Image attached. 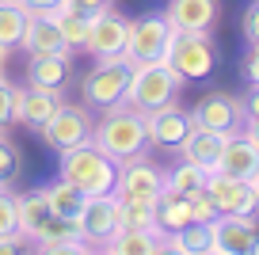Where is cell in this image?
Masks as SVG:
<instances>
[{
    "label": "cell",
    "instance_id": "cell-2",
    "mask_svg": "<svg viewBox=\"0 0 259 255\" xmlns=\"http://www.w3.org/2000/svg\"><path fill=\"white\" fill-rule=\"evenodd\" d=\"M187 80L171 69L168 61H149V65H134L130 72V88H126V99L122 103L134 107V111L149 114V111H160V107L176 103L179 88Z\"/></svg>",
    "mask_w": 259,
    "mask_h": 255
},
{
    "label": "cell",
    "instance_id": "cell-33",
    "mask_svg": "<svg viewBox=\"0 0 259 255\" xmlns=\"http://www.w3.org/2000/svg\"><path fill=\"white\" fill-rule=\"evenodd\" d=\"M19 176V152L12 141L0 137V187H12V179Z\"/></svg>",
    "mask_w": 259,
    "mask_h": 255
},
{
    "label": "cell",
    "instance_id": "cell-14",
    "mask_svg": "<svg viewBox=\"0 0 259 255\" xmlns=\"http://www.w3.org/2000/svg\"><path fill=\"white\" fill-rule=\"evenodd\" d=\"M191 114L179 111L176 103L160 107V111H149L145 114V137L153 149H179V141H183L187 134H191Z\"/></svg>",
    "mask_w": 259,
    "mask_h": 255
},
{
    "label": "cell",
    "instance_id": "cell-11",
    "mask_svg": "<svg viewBox=\"0 0 259 255\" xmlns=\"http://www.w3.org/2000/svg\"><path fill=\"white\" fill-rule=\"evenodd\" d=\"M206 191L218 202L221 217H255L259 214V198H255L248 179H233V176H221V172H210L206 176Z\"/></svg>",
    "mask_w": 259,
    "mask_h": 255
},
{
    "label": "cell",
    "instance_id": "cell-35",
    "mask_svg": "<svg viewBox=\"0 0 259 255\" xmlns=\"http://www.w3.org/2000/svg\"><path fill=\"white\" fill-rule=\"evenodd\" d=\"M12 103H16V84H8V76L0 72V126L12 122Z\"/></svg>",
    "mask_w": 259,
    "mask_h": 255
},
{
    "label": "cell",
    "instance_id": "cell-30",
    "mask_svg": "<svg viewBox=\"0 0 259 255\" xmlns=\"http://www.w3.org/2000/svg\"><path fill=\"white\" fill-rule=\"evenodd\" d=\"M122 229H156V202H122Z\"/></svg>",
    "mask_w": 259,
    "mask_h": 255
},
{
    "label": "cell",
    "instance_id": "cell-47",
    "mask_svg": "<svg viewBox=\"0 0 259 255\" xmlns=\"http://www.w3.org/2000/svg\"><path fill=\"white\" fill-rule=\"evenodd\" d=\"M202 255H218V251H202Z\"/></svg>",
    "mask_w": 259,
    "mask_h": 255
},
{
    "label": "cell",
    "instance_id": "cell-31",
    "mask_svg": "<svg viewBox=\"0 0 259 255\" xmlns=\"http://www.w3.org/2000/svg\"><path fill=\"white\" fill-rule=\"evenodd\" d=\"M187 206H191V221L210 225L213 217H218V202L210 198V191H206V187H198V191L187 194Z\"/></svg>",
    "mask_w": 259,
    "mask_h": 255
},
{
    "label": "cell",
    "instance_id": "cell-27",
    "mask_svg": "<svg viewBox=\"0 0 259 255\" xmlns=\"http://www.w3.org/2000/svg\"><path fill=\"white\" fill-rule=\"evenodd\" d=\"M34 244H65V240H84V232H80V217H57V214H50L46 221L34 229Z\"/></svg>",
    "mask_w": 259,
    "mask_h": 255
},
{
    "label": "cell",
    "instance_id": "cell-36",
    "mask_svg": "<svg viewBox=\"0 0 259 255\" xmlns=\"http://www.w3.org/2000/svg\"><path fill=\"white\" fill-rule=\"evenodd\" d=\"M27 244L31 240L23 232H8V236H0V255H27Z\"/></svg>",
    "mask_w": 259,
    "mask_h": 255
},
{
    "label": "cell",
    "instance_id": "cell-10",
    "mask_svg": "<svg viewBox=\"0 0 259 255\" xmlns=\"http://www.w3.org/2000/svg\"><path fill=\"white\" fill-rule=\"evenodd\" d=\"M118 214H122V202L114 198V191H111V194H92V198L84 202V209H80L84 244L103 247L107 240L122 229V217H118Z\"/></svg>",
    "mask_w": 259,
    "mask_h": 255
},
{
    "label": "cell",
    "instance_id": "cell-8",
    "mask_svg": "<svg viewBox=\"0 0 259 255\" xmlns=\"http://www.w3.org/2000/svg\"><path fill=\"white\" fill-rule=\"evenodd\" d=\"M171 27L168 19L160 16H141L130 23V42H126V57L134 65H149V61H164L168 54V42H171Z\"/></svg>",
    "mask_w": 259,
    "mask_h": 255
},
{
    "label": "cell",
    "instance_id": "cell-7",
    "mask_svg": "<svg viewBox=\"0 0 259 255\" xmlns=\"http://www.w3.org/2000/svg\"><path fill=\"white\" fill-rule=\"evenodd\" d=\"M92 130H96V122L88 118L84 107L61 103L46 118V126H38V134H42V141H46L54 152H65V149H76V145L92 141Z\"/></svg>",
    "mask_w": 259,
    "mask_h": 255
},
{
    "label": "cell",
    "instance_id": "cell-23",
    "mask_svg": "<svg viewBox=\"0 0 259 255\" xmlns=\"http://www.w3.org/2000/svg\"><path fill=\"white\" fill-rule=\"evenodd\" d=\"M69 80V57H31L27 61V84L34 88H65Z\"/></svg>",
    "mask_w": 259,
    "mask_h": 255
},
{
    "label": "cell",
    "instance_id": "cell-21",
    "mask_svg": "<svg viewBox=\"0 0 259 255\" xmlns=\"http://www.w3.org/2000/svg\"><path fill=\"white\" fill-rule=\"evenodd\" d=\"M27 19H31V12H27L19 0H0V54L19 50L23 31H27Z\"/></svg>",
    "mask_w": 259,
    "mask_h": 255
},
{
    "label": "cell",
    "instance_id": "cell-9",
    "mask_svg": "<svg viewBox=\"0 0 259 255\" xmlns=\"http://www.w3.org/2000/svg\"><path fill=\"white\" fill-rule=\"evenodd\" d=\"M191 122L198 130H218V134H236L244 130V103L229 92H206L191 111Z\"/></svg>",
    "mask_w": 259,
    "mask_h": 255
},
{
    "label": "cell",
    "instance_id": "cell-40",
    "mask_svg": "<svg viewBox=\"0 0 259 255\" xmlns=\"http://www.w3.org/2000/svg\"><path fill=\"white\" fill-rule=\"evenodd\" d=\"M244 103V122H259V84H251L248 99H240Z\"/></svg>",
    "mask_w": 259,
    "mask_h": 255
},
{
    "label": "cell",
    "instance_id": "cell-25",
    "mask_svg": "<svg viewBox=\"0 0 259 255\" xmlns=\"http://www.w3.org/2000/svg\"><path fill=\"white\" fill-rule=\"evenodd\" d=\"M16 214H19V232L31 240V236H34V229H38V225L50 217V198H46V191L16 194Z\"/></svg>",
    "mask_w": 259,
    "mask_h": 255
},
{
    "label": "cell",
    "instance_id": "cell-3",
    "mask_svg": "<svg viewBox=\"0 0 259 255\" xmlns=\"http://www.w3.org/2000/svg\"><path fill=\"white\" fill-rule=\"evenodd\" d=\"M114 176H118V164H114L107 152H99L96 141H84V145H76V149L61 152V179L80 187L88 198L92 194H111Z\"/></svg>",
    "mask_w": 259,
    "mask_h": 255
},
{
    "label": "cell",
    "instance_id": "cell-22",
    "mask_svg": "<svg viewBox=\"0 0 259 255\" xmlns=\"http://www.w3.org/2000/svg\"><path fill=\"white\" fill-rule=\"evenodd\" d=\"M156 240H160V232H153V229H118L103 247L111 255H153Z\"/></svg>",
    "mask_w": 259,
    "mask_h": 255
},
{
    "label": "cell",
    "instance_id": "cell-6",
    "mask_svg": "<svg viewBox=\"0 0 259 255\" xmlns=\"http://www.w3.org/2000/svg\"><path fill=\"white\" fill-rule=\"evenodd\" d=\"M164 194V172L145 156H134L118 164L114 176V198L118 202H156Z\"/></svg>",
    "mask_w": 259,
    "mask_h": 255
},
{
    "label": "cell",
    "instance_id": "cell-12",
    "mask_svg": "<svg viewBox=\"0 0 259 255\" xmlns=\"http://www.w3.org/2000/svg\"><path fill=\"white\" fill-rule=\"evenodd\" d=\"M130 23H134V19L118 16V12H111V8L96 12L92 34H88V42H84V50H88L96 61L99 57H122L126 54V42H130Z\"/></svg>",
    "mask_w": 259,
    "mask_h": 255
},
{
    "label": "cell",
    "instance_id": "cell-48",
    "mask_svg": "<svg viewBox=\"0 0 259 255\" xmlns=\"http://www.w3.org/2000/svg\"><path fill=\"white\" fill-rule=\"evenodd\" d=\"M251 255H259V244H255V251H251Z\"/></svg>",
    "mask_w": 259,
    "mask_h": 255
},
{
    "label": "cell",
    "instance_id": "cell-15",
    "mask_svg": "<svg viewBox=\"0 0 259 255\" xmlns=\"http://www.w3.org/2000/svg\"><path fill=\"white\" fill-rule=\"evenodd\" d=\"M61 88H16V103H12V122H23V126H46V118L61 107Z\"/></svg>",
    "mask_w": 259,
    "mask_h": 255
},
{
    "label": "cell",
    "instance_id": "cell-4",
    "mask_svg": "<svg viewBox=\"0 0 259 255\" xmlns=\"http://www.w3.org/2000/svg\"><path fill=\"white\" fill-rule=\"evenodd\" d=\"M130 72H134V61L126 54L122 57H99L96 65L88 69V76L80 80V96L88 107H118L126 99V88H130Z\"/></svg>",
    "mask_w": 259,
    "mask_h": 255
},
{
    "label": "cell",
    "instance_id": "cell-28",
    "mask_svg": "<svg viewBox=\"0 0 259 255\" xmlns=\"http://www.w3.org/2000/svg\"><path fill=\"white\" fill-rule=\"evenodd\" d=\"M206 167H198V164H191V160H179L171 172H164V187L168 191H176V194H191V191H198V187H206Z\"/></svg>",
    "mask_w": 259,
    "mask_h": 255
},
{
    "label": "cell",
    "instance_id": "cell-46",
    "mask_svg": "<svg viewBox=\"0 0 259 255\" xmlns=\"http://www.w3.org/2000/svg\"><path fill=\"white\" fill-rule=\"evenodd\" d=\"M4 57H8V54H0V72H4Z\"/></svg>",
    "mask_w": 259,
    "mask_h": 255
},
{
    "label": "cell",
    "instance_id": "cell-32",
    "mask_svg": "<svg viewBox=\"0 0 259 255\" xmlns=\"http://www.w3.org/2000/svg\"><path fill=\"white\" fill-rule=\"evenodd\" d=\"M8 232H19V214L12 187H0V236H8Z\"/></svg>",
    "mask_w": 259,
    "mask_h": 255
},
{
    "label": "cell",
    "instance_id": "cell-5",
    "mask_svg": "<svg viewBox=\"0 0 259 255\" xmlns=\"http://www.w3.org/2000/svg\"><path fill=\"white\" fill-rule=\"evenodd\" d=\"M164 61L183 80H206L213 72V65H218V46H213L210 31H176Z\"/></svg>",
    "mask_w": 259,
    "mask_h": 255
},
{
    "label": "cell",
    "instance_id": "cell-29",
    "mask_svg": "<svg viewBox=\"0 0 259 255\" xmlns=\"http://www.w3.org/2000/svg\"><path fill=\"white\" fill-rule=\"evenodd\" d=\"M171 240H176L187 255H202V251H210V247H213V232H210V225H202V221L183 225Z\"/></svg>",
    "mask_w": 259,
    "mask_h": 255
},
{
    "label": "cell",
    "instance_id": "cell-17",
    "mask_svg": "<svg viewBox=\"0 0 259 255\" xmlns=\"http://www.w3.org/2000/svg\"><path fill=\"white\" fill-rule=\"evenodd\" d=\"M164 19L171 31H213L221 19V4L218 0H168Z\"/></svg>",
    "mask_w": 259,
    "mask_h": 255
},
{
    "label": "cell",
    "instance_id": "cell-42",
    "mask_svg": "<svg viewBox=\"0 0 259 255\" xmlns=\"http://www.w3.org/2000/svg\"><path fill=\"white\" fill-rule=\"evenodd\" d=\"M153 255H187V251H183V247H179L171 236H160V240H156V251H153Z\"/></svg>",
    "mask_w": 259,
    "mask_h": 255
},
{
    "label": "cell",
    "instance_id": "cell-20",
    "mask_svg": "<svg viewBox=\"0 0 259 255\" xmlns=\"http://www.w3.org/2000/svg\"><path fill=\"white\" fill-rule=\"evenodd\" d=\"M183 225H191V206H187V194H176L164 187V194L156 198V229L160 236H176Z\"/></svg>",
    "mask_w": 259,
    "mask_h": 255
},
{
    "label": "cell",
    "instance_id": "cell-44",
    "mask_svg": "<svg viewBox=\"0 0 259 255\" xmlns=\"http://www.w3.org/2000/svg\"><path fill=\"white\" fill-rule=\"evenodd\" d=\"M248 183H251V191H255V198H259V172H255V176L248 179Z\"/></svg>",
    "mask_w": 259,
    "mask_h": 255
},
{
    "label": "cell",
    "instance_id": "cell-18",
    "mask_svg": "<svg viewBox=\"0 0 259 255\" xmlns=\"http://www.w3.org/2000/svg\"><path fill=\"white\" fill-rule=\"evenodd\" d=\"M19 46L27 50V57H69L73 46L65 42V34L57 31L54 16H31L27 19V31Z\"/></svg>",
    "mask_w": 259,
    "mask_h": 255
},
{
    "label": "cell",
    "instance_id": "cell-24",
    "mask_svg": "<svg viewBox=\"0 0 259 255\" xmlns=\"http://www.w3.org/2000/svg\"><path fill=\"white\" fill-rule=\"evenodd\" d=\"M92 19H96V12H80V8H57L54 12L57 31L65 34V42L73 50H84V42L92 34Z\"/></svg>",
    "mask_w": 259,
    "mask_h": 255
},
{
    "label": "cell",
    "instance_id": "cell-39",
    "mask_svg": "<svg viewBox=\"0 0 259 255\" xmlns=\"http://www.w3.org/2000/svg\"><path fill=\"white\" fill-rule=\"evenodd\" d=\"M31 16H54L57 8H61V0H19Z\"/></svg>",
    "mask_w": 259,
    "mask_h": 255
},
{
    "label": "cell",
    "instance_id": "cell-13",
    "mask_svg": "<svg viewBox=\"0 0 259 255\" xmlns=\"http://www.w3.org/2000/svg\"><path fill=\"white\" fill-rule=\"evenodd\" d=\"M210 232H213V247L210 251L218 255H251L259 244V225L255 217H213L210 221Z\"/></svg>",
    "mask_w": 259,
    "mask_h": 255
},
{
    "label": "cell",
    "instance_id": "cell-16",
    "mask_svg": "<svg viewBox=\"0 0 259 255\" xmlns=\"http://www.w3.org/2000/svg\"><path fill=\"white\" fill-rule=\"evenodd\" d=\"M213 172L233 176V179H251L259 172V145L251 141L244 130L229 134L225 145H221V156H218V164H213Z\"/></svg>",
    "mask_w": 259,
    "mask_h": 255
},
{
    "label": "cell",
    "instance_id": "cell-19",
    "mask_svg": "<svg viewBox=\"0 0 259 255\" xmlns=\"http://www.w3.org/2000/svg\"><path fill=\"white\" fill-rule=\"evenodd\" d=\"M225 137H229V134L191 126V134L179 141L176 152H179L183 160H191V164H198V167H206V172H213V164H218V156H221V145H225Z\"/></svg>",
    "mask_w": 259,
    "mask_h": 255
},
{
    "label": "cell",
    "instance_id": "cell-38",
    "mask_svg": "<svg viewBox=\"0 0 259 255\" xmlns=\"http://www.w3.org/2000/svg\"><path fill=\"white\" fill-rule=\"evenodd\" d=\"M240 27H244V38H248V42H259V0L251 4L248 12H244Z\"/></svg>",
    "mask_w": 259,
    "mask_h": 255
},
{
    "label": "cell",
    "instance_id": "cell-26",
    "mask_svg": "<svg viewBox=\"0 0 259 255\" xmlns=\"http://www.w3.org/2000/svg\"><path fill=\"white\" fill-rule=\"evenodd\" d=\"M46 198H50V214H57V217H80L88 194H84L80 187H73L69 179H57L54 187H46Z\"/></svg>",
    "mask_w": 259,
    "mask_h": 255
},
{
    "label": "cell",
    "instance_id": "cell-43",
    "mask_svg": "<svg viewBox=\"0 0 259 255\" xmlns=\"http://www.w3.org/2000/svg\"><path fill=\"white\" fill-rule=\"evenodd\" d=\"M244 134H248V137H251V141H255V145H259V122H248V130H244Z\"/></svg>",
    "mask_w": 259,
    "mask_h": 255
},
{
    "label": "cell",
    "instance_id": "cell-41",
    "mask_svg": "<svg viewBox=\"0 0 259 255\" xmlns=\"http://www.w3.org/2000/svg\"><path fill=\"white\" fill-rule=\"evenodd\" d=\"M61 8H80V12H103V8H111V0H61Z\"/></svg>",
    "mask_w": 259,
    "mask_h": 255
},
{
    "label": "cell",
    "instance_id": "cell-34",
    "mask_svg": "<svg viewBox=\"0 0 259 255\" xmlns=\"http://www.w3.org/2000/svg\"><path fill=\"white\" fill-rule=\"evenodd\" d=\"M34 255H88L84 240H65V244H38Z\"/></svg>",
    "mask_w": 259,
    "mask_h": 255
},
{
    "label": "cell",
    "instance_id": "cell-45",
    "mask_svg": "<svg viewBox=\"0 0 259 255\" xmlns=\"http://www.w3.org/2000/svg\"><path fill=\"white\" fill-rule=\"evenodd\" d=\"M88 255H111V251H107V247H92L88 244Z\"/></svg>",
    "mask_w": 259,
    "mask_h": 255
},
{
    "label": "cell",
    "instance_id": "cell-1",
    "mask_svg": "<svg viewBox=\"0 0 259 255\" xmlns=\"http://www.w3.org/2000/svg\"><path fill=\"white\" fill-rule=\"evenodd\" d=\"M92 141H96V149L107 152L114 164H126V160H134V156H145V149H149L145 114L134 111V107H126V103L107 107L103 118H99L96 130H92Z\"/></svg>",
    "mask_w": 259,
    "mask_h": 255
},
{
    "label": "cell",
    "instance_id": "cell-37",
    "mask_svg": "<svg viewBox=\"0 0 259 255\" xmlns=\"http://www.w3.org/2000/svg\"><path fill=\"white\" fill-rule=\"evenodd\" d=\"M240 72H244L248 84H259V42H251L248 57H244V65H240Z\"/></svg>",
    "mask_w": 259,
    "mask_h": 255
}]
</instances>
